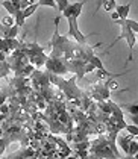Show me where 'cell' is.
<instances>
[{
  "mask_svg": "<svg viewBox=\"0 0 138 159\" xmlns=\"http://www.w3.org/2000/svg\"><path fill=\"white\" fill-rule=\"evenodd\" d=\"M6 61L9 64V68L14 73V76H23V77H29L30 74L34 73L35 67L29 62V58L26 56V53L23 50L15 49L14 52H11L6 58Z\"/></svg>",
  "mask_w": 138,
  "mask_h": 159,
  "instance_id": "1",
  "label": "cell"
},
{
  "mask_svg": "<svg viewBox=\"0 0 138 159\" xmlns=\"http://www.w3.org/2000/svg\"><path fill=\"white\" fill-rule=\"evenodd\" d=\"M20 49L26 53V56L29 58V62L35 67V68H41L44 67V64L47 61L49 55L46 53V49L41 47L37 43H29L21 39V44H20Z\"/></svg>",
  "mask_w": 138,
  "mask_h": 159,
  "instance_id": "2",
  "label": "cell"
},
{
  "mask_svg": "<svg viewBox=\"0 0 138 159\" xmlns=\"http://www.w3.org/2000/svg\"><path fill=\"white\" fill-rule=\"evenodd\" d=\"M88 153L94 159H117V156L114 155V152L109 147V141L106 134H100L97 136V139L91 141Z\"/></svg>",
  "mask_w": 138,
  "mask_h": 159,
  "instance_id": "3",
  "label": "cell"
},
{
  "mask_svg": "<svg viewBox=\"0 0 138 159\" xmlns=\"http://www.w3.org/2000/svg\"><path fill=\"white\" fill-rule=\"evenodd\" d=\"M117 25H120V27H122V34H120V37L117 38L114 43H117L118 39H126V43H127V49H129V61H131V59H132V53H134V44L137 43L135 32L127 26L126 20H117Z\"/></svg>",
  "mask_w": 138,
  "mask_h": 159,
  "instance_id": "4",
  "label": "cell"
},
{
  "mask_svg": "<svg viewBox=\"0 0 138 159\" xmlns=\"http://www.w3.org/2000/svg\"><path fill=\"white\" fill-rule=\"evenodd\" d=\"M44 67H46V70L52 74H58V76H64V74L70 73V70H68V65H67V62L62 61V59H56V58H47V61L44 64Z\"/></svg>",
  "mask_w": 138,
  "mask_h": 159,
  "instance_id": "5",
  "label": "cell"
},
{
  "mask_svg": "<svg viewBox=\"0 0 138 159\" xmlns=\"http://www.w3.org/2000/svg\"><path fill=\"white\" fill-rule=\"evenodd\" d=\"M67 21H68V37L71 38L73 41H76L77 44H87V37L80 32V29H79V26H77V18L75 17H70V18H67Z\"/></svg>",
  "mask_w": 138,
  "mask_h": 159,
  "instance_id": "6",
  "label": "cell"
},
{
  "mask_svg": "<svg viewBox=\"0 0 138 159\" xmlns=\"http://www.w3.org/2000/svg\"><path fill=\"white\" fill-rule=\"evenodd\" d=\"M85 2H75V3H68V6L62 11V15L65 18H70V17H75L79 18V15L82 12V8H84Z\"/></svg>",
  "mask_w": 138,
  "mask_h": 159,
  "instance_id": "7",
  "label": "cell"
},
{
  "mask_svg": "<svg viewBox=\"0 0 138 159\" xmlns=\"http://www.w3.org/2000/svg\"><path fill=\"white\" fill-rule=\"evenodd\" d=\"M135 136H132L131 134H127V135H118L117 136V139H115V143L118 144V147L125 152L126 155H127V150H129V144H131V141L134 139Z\"/></svg>",
  "mask_w": 138,
  "mask_h": 159,
  "instance_id": "8",
  "label": "cell"
},
{
  "mask_svg": "<svg viewBox=\"0 0 138 159\" xmlns=\"http://www.w3.org/2000/svg\"><path fill=\"white\" fill-rule=\"evenodd\" d=\"M8 55H5L3 52H0V79L3 77H8L11 73V68H9V64L6 61Z\"/></svg>",
  "mask_w": 138,
  "mask_h": 159,
  "instance_id": "9",
  "label": "cell"
},
{
  "mask_svg": "<svg viewBox=\"0 0 138 159\" xmlns=\"http://www.w3.org/2000/svg\"><path fill=\"white\" fill-rule=\"evenodd\" d=\"M115 12L118 15V20H126L127 15H129V12H131V3L117 5V6H115Z\"/></svg>",
  "mask_w": 138,
  "mask_h": 159,
  "instance_id": "10",
  "label": "cell"
},
{
  "mask_svg": "<svg viewBox=\"0 0 138 159\" xmlns=\"http://www.w3.org/2000/svg\"><path fill=\"white\" fill-rule=\"evenodd\" d=\"M2 6H3V8H5L8 12H9V15H12V17L17 14V11H20V9H17L12 3H11V0H2Z\"/></svg>",
  "mask_w": 138,
  "mask_h": 159,
  "instance_id": "11",
  "label": "cell"
},
{
  "mask_svg": "<svg viewBox=\"0 0 138 159\" xmlns=\"http://www.w3.org/2000/svg\"><path fill=\"white\" fill-rule=\"evenodd\" d=\"M14 20H15V25L18 26V27H21V26H25V14H23V9H20V11H17V14L14 15Z\"/></svg>",
  "mask_w": 138,
  "mask_h": 159,
  "instance_id": "12",
  "label": "cell"
},
{
  "mask_svg": "<svg viewBox=\"0 0 138 159\" xmlns=\"http://www.w3.org/2000/svg\"><path fill=\"white\" fill-rule=\"evenodd\" d=\"M115 6H117L115 0H106V2L102 3V8H103L106 12H113V11H115Z\"/></svg>",
  "mask_w": 138,
  "mask_h": 159,
  "instance_id": "13",
  "label": "cell"
},
{
  "mask_svg": "<svg viewBox=\"0 0 138 159\" xmlns=\"http://www.w3.org/2000/svg\"><path fill=\"white\" fill-rule=\"evenodd\" d=\"M39 8V5L38 3H34V5H30V6H27L26 9H23V14H25V18L27 17H30V15H34V14L37 12V9Z\"/></svg>",
  "mask_w": 138,
  "mask_h": 159,
  "instance_id": "14",
  "label": "cell"
},
{
  "mask_svg": "<svg viewBox=\"0 0 138 159\" xmlns=\"http://www.w3.org/2000/svg\"><path fill=\"white\" fill-rule=\"evenodd\" d=\"M18 26L17 25H14L11 29H8L5 34H3V38H17V34H18Z\"/></svg>",
  "mask_w": 138,
  "mask_h": 159,
  "instance_id": "15",
  "label": "cell"
},
{
  "mask_svg": "<svg viewBox=\"0 0 138 159\" xmlns=\"http://www.w3.org/2000/svg\"><path fill=\"white\" fill-rule=\"evenodd\" d=\"M138 152V141L134 138L132 141H131V144H129V150H127V155H131V156H134L135 153Z\"/></svg>",
  "mask_w": 138,
  "mask_h": 159,
  "instance_id": "16",
  "label": "cell"
},
{
  "mask_svg": "<svg viewBox=\"0 0 138 159\" xmlns=\"http://www.w3.org/2000/svg\"><path fill=\"white\" fill-rule=\"evenodd\" d=\"M37 3L39 5V6H49V8H53V9H56V8H58L55 0H38Z\"/></svg>",
  "mask_w": 138,
  "mask_h": 159,
  "instance_id": "17",
  "label": "cell"
},
{
  "mask_svg": "<svg viewBox=\"0 0 138 159\" xmlns=\"http://www.w3.org/2000/svg\"><path fill=\"white\" fill-rule=\"evenodd\" d=\"M125 130L127 134H131L132 136H137L138 135V126H135V124H126Z\"/></svg>",
  "mask_w": 138,
  "mask_h": 159,
  "instance_id": "18",
  "label": "cell"
},
{
  "mask_svg": "<svg viewBox=\"0 0 138 159\" xmlns=\"http://www.w3.org/2000/svg\"><path fill=\"white\" fill-rule=\"evenodd\" d=\"M105 85H106V88H108L109 91H114V89H117V88H118V84L114 80L113 77H111V79H108V80H105Z\"/></svg>",
  "mask_w": 138,
  "mask_h": 159,
  "instance_id": "19",
  "label": "cell"
},
{
  "mask_svg": "<svg viewBox=\"0 0 138 159\" xmlns=\"http://www.w3.org/2000/svg\"><path fill=\"white\" fill-rule=\"evenodd\" d=\"M56 6H58L56 9H58L59 12H62L64 9L68 6V0H56Z\"/></svg>",
  "mask_w": 138,
  "mask_h": 159,
  "instance_id": "20",
  "label": "cell"
},
{
  "mask_svg": "<svg viewBox=\"0 0 138 159\" xmlns=\"http://www.w3.org/2000/svg\"><path fill=\"white\" fill-rule=\"evenodd\" d=\"M126 23H127V26L135 32V34H138V21H135V20H131V18H126Z\"/></svg>",
  "mask_w": 138,
  "mask_h": 159,
  "instance_id": "21",
  "label": "cell"
},
{
  "mask_svg": "<svg viewBox=\"0 0 138 159\" xmlns=\"http://www.w3.org/2000/svg\"><path fill=\"white\" fill-rule=\"evenodd\" d=\"M8 146H9V144H8V141L5 139V136H2V138H0V156L5 153V150H6V147Z\"/></svg>",
  "mask_w": 138,
  "mask_h": 159,
  "instance_id": "22",
  "label": "cell"
},
{
  "mask_svg": "<svg viewBox=\"0 0 138 159\" xmlns=\"http://www.w3.org/2000/svg\"><path fill=\"white\" fill-rule=\"evenodd\" d=\"M0 114H3V115H6L8 117V114H9V105L5 102L3 105H0Z\"/></svg>",
  "mask_w": 138,
  "mask_h": 159,
  "instance_id": "23",
  "label": "cell"
},
{
  "mask_svg": "<svg viewBox=\"0 0 138 159\" xmlns=\"http://www.w3.org/2000/svg\"><path fill=\"white\" fill-rule=\"evenodd\" d=\"M34 3H37V2H35V0H21L20 9H26L27 6H30V5H34Z\"/></svg>",
  "mask_w": 138,
  "mask_h": 159,
  "instance_id": "24",
  "label": "cell"
},
{
  "mask_svg": "<svg viewBox=\"0 0 138 159\" xmlns=\"http://www.w3.org/2000/svg\"><path fill=\"white\" fill-rule=\"evenodd\" d=\"M126 109L131 115H135V114H138V105H129V106H126Z\"/></svg>",
  "mask_w": 138,
  "mask_h": 159,
  "instance_id": "25",
  "label": "cell"
},
{
  "mask_svg": "<svg viewBox=\"0 0 138 159\" xmlns=\"http://www.w3.org/2000/svg\"><path fill=\"white\" fill-rule=\"evenodd\" d=\"M11 3H12L17 9H20V3H21V0H11Z\"/></svg>",
  "mask_w": 138,
  "mask_h": 159,
  "instance_id": "26",
  "label": "cell"
},
{
  "mask_svg": "<svg viewBox=\"0 0 138 159\" xmlns=\"http://www.w3.org/2000/svg\"><path fill=\"white\" fill-rule=\"evenodd\" d=\"M131 117H132V124L138 126V114H135V115H131Z\"/></svg>",
  "mask_w": 138,
  "mask_h": 159,
  "instance_id": "27",
  "label": "cell"
},
{
  "mask_svg": "<svg viewBox=\"0 0 138 159\" xmlns=\"http://www.w3.org/2000/svg\"><path fill=\"white\" fill-rule=\"evenodd\" d=\"M111 17H113L114 21H117V20H118V15H117V12H115V11H113V12H111Z\"/></svg>",
  "mask_w": 138,
  "mask_h": 159,
  "instance_id": "28",
  "label": "cell"
},
{
  "mask_svg": "<svg viewBox=\"0 0 138 159\" xmlns=\"http://www.w3.org/2000/svg\"><path fill=\"white\" fill-rule=\"evenodd\" d=\"M103 2H106V0H99V2H97V9L102 6V3H103Z\"/></svg>",
  "mask_w": 138,
  "mask_h": 159,
  "instance_id": "29",
  "label": "cell"
},
{
  "mask_svg": "<svg viewBox=\"0 0 138 159\" xmlns=\"http://www.w3.org/2000/svg\"><path fill=\"white\" fill-rule=\"evenodd\" d=\"M120 159H135L134 156H131V155H126L125 158H120Z\"/></svg>",
  "mask_w": 138,
  "mask_h": 159,
  "instance_id": "30",
  "label": "cell"
},
{
  "mask_svg": "<svg viewBox=\"0 0 138 159\" xmlns=\"http://www.w3.org/2000/svg\"><path fill=\"white\" fill-rule=\"evenodd\" d=\"M80 159H94V158H93L91 155H88V156H85V158H80Z\"/></svg>",
  "mask_w": 138,
  "mask_h": 159,
  "instance_id": "31",
  "label": "cell"
},
{
  "mask_svg": "<svg viewBox=\"0 0 138 159\" xmlns=\"http://www.w3.org/2000/svg\"><path fill=\"white\" fill-rule=\"evenodd\" d=\"M3 136V129H2V126H0V138Z\"/></svg>",
  "mask_w": 138,
  "mask_h": 159,
  "instance_id": "32",
  "label": "cell"
},
{
  "mask_svg": "<svg viewBox=\"0 0 138 159\" xmlns=\"http://www.w3.org/2000/svg\"><path fill=\"white\" fill-rule=\"evenodd\" d=\"M134 158H135V159H138V152H137V153H135V155H134Z\"/></svg>",
  "mask_w": 138,
  "mask_h": 159,
  "instance_id": "33",
  "label": "cell"
},
{
  "mask_svg": "<svg viewBox=\"0 0 138 159\" xmlns=\"http://www.w3.org/2000/svg\"><path fill=\"white\" fill-rule=\"evenodd\" d=\"M2 38H3V34H2V32H0V39H2Z\"/></svg>",
  "mask_w": 138,
  "mask_h": 159,
  "instance_id": "34",
  "label": "cell"
},
{
  "mask_svg": "<svg viewBox=\"0 0 138 159\" xmlns=\"http://www.w3.org/2000/svg\"><path fill=\"white\" fill-rule=\"evenodd\" d=\"M135 139H137V141H138V135H137V136H135Z\"/></svg>",
  "mask_w": 138,
  "mask_h": 159,
  "instance_id": "35",
  "label": "cell"
},
{
  "mask_svg": "<svg viewBox=\"0 0 138 159\" xmlns=\"http://www.w3.org/2000/svg\"><path fill=\"white\" fill-rule=\"evenodd\" d=\"M137 44H138V39H137Z\"/></svg>",
  "mask_w": 138,
  "mask_h": 159,
  "instance_id": "36",
  "label": "cell"
},
{
  "mask_svg": "<svg viewBox=\"0 0 138 159\" xmlns=\"http://www.w3.org/2000/svg\"><path fill=\"white\" fill-rule=\"evenodd\" d=\"M55 2H56V0H55Z\"/></svg>",
  "mask_w": 138,
  "mask_h": 159,
  "instance_id": "37",
  "label": "cell"
}]
</instances>
